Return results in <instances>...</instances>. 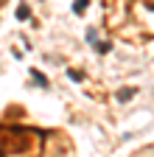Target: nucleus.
Segmentation results:
<instances>
[{
	"label": "nucleus",
	"mask_w": 154,
	"mask_h": 157,
	"mask_svg": "<svg viewBox=\"0 0 154 157\" xmlns=\"http://www.w3.org/2000/svg\"><path fill=\"white\" fill-rule=\"evenodd\" d=\"M95 48H98L101 53H109L112 51V42H101V45H95Z\"/></svg>",
	"instance_id": "nucleus-5"
},
{
	"label": "nucleus",
	"mask_w": 154,
	"mask_h": 157,
	"mask_svg": "<svg viewBox=\"0 0 154 157\" xmlns=\"http://www.w3.org/2000/svg\"><path fill=\"white\" fill-rule=\"evenodd\" d=\"M17 20H28V6H25V3L17 6Z\"/></svg>",
	"instance_id": "nucleus-3"
},
{
	"label": "nucleus",
	"mask_w": 154,
	"mask_h": 157,
	"mask_svg": "<svg viewBox=\"0 0 154 157\" xmlns=\"http://www.w3.org/2000/svg\"><path fill=\"white\" fill-rule=\"evenodd\" d=\"M137 93V87H129V90H123V93H118V101H129V98Z\"/></svg>",
	"instance_id": "nucleus-2"
},
{
	"label": "nucleus",
	"mask_w": 154,
	"mask_h": 157,
	"mask_svg": "<svg viewBox=\"0 0 154 157\" xmlns=\"http://www.w3.org/2000/svg\"><path fill=\"white\" fill-rule=\"evenodd\" d=\"M31 78H34V82L39 84V87H48V78H45L42 73H36V70H31Z\"/></svg>",
	"instance_id": "nucleus-1"
},
{
	"label": "nucleus",
	"mask_w": 154,
	"mask_h": 157,
	"mask_svg": "<svg viewBox=\"0 0 154 157\" xmlns=\"http://www.w3.org/2000/svg\"><path fill=\"white\" fill-rule=\"evenodd\" d=\"M84 9H87V0H79V3H76V6H73V11H79V14H81Z\"/></svg>",
	"instance_id": "nucleus-6"
},
{
	"label": "nucleus",
	"mask_w": 154,
	"mask_h": 157,
	"mask_svg": "<svg viewBox=\"0 0 154 157\" xmlns=\"http://www.w3.org/2000/svg\"><path fill=\"white\" fill-rule=\"evenodd\" d=\"M67 76L73 78V82H81V73H79V70H67Z\"/></svg>",
	"instance_id": "nucleus-7"
},
{
	"label": "nucleus",
	"mask_w": 154,
	"mask_h": 157,
	"mask_svg": "<svg viewBox=\"0 0 154 157\" xmlns=\"http://www.w3.org/2000/svg\"><path fill=\"white\" fill-rule=\"evenodd\" d=\"M95 39H98V34H95V28H87V42L95 45Z\"/></svg>",
	"instance_id": "nucleus-4"
}]
</instances>
